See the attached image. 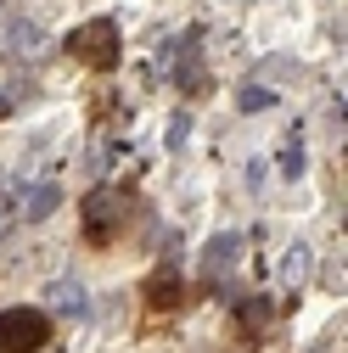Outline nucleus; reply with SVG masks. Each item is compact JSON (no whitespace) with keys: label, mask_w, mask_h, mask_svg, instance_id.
Listing matches in <instances>:
<instances>
[{"label":"nucleus","mask_w":348,"mask_h":353,"mask_svg":"<svg viewBox=\"0 0 348 353\" xmlns=\"http://www.w3.org/2000/svg\"><path fill=\"white\" fill-rule=\"evenodd\" d=\"M118 51H124V39H118V23L113 17H90V23H79L68 34V57L84 62V68H96V73H107L118 62Z\"/></svg>","instance_id":"nucleus-1"},{"label":"nucleus","mask_w":348,"mask_h":353,"mask_svg":"<svg viewBox=\"0 0 348 353\" xmlns=\"http://www.w3.org/2000/svg\"><path fill=\"white\" fill-rule=\"evenodd\" d=\"M17 96H23V84H6V90H0V118H6V112L17 107Z\"/></svg>","instance_id":"nucleus-17"},{"label":"nucleus","mask_w":348,"mask_h":353,"mask_svg":"<svg viewBox=\"0 0 348 353\" xmlns=\"http://www.w3.org/2000/svg\"><path fill=\"white\" fill-rule=\"evenodd\" d=\"M186 135H191V123L174 118V123H168V146H186Z\"/></svg>","instance_id":"nucleus-16"},{"label":"nucleus","mask_w":348,"mask_h":353,"mask_svg":"<svg viewBox=\"0 0 348 353\" xmlns=\"http://www.w3.org/2000/svg\"><path fill=\"white\" fill-rule=\"evenodd\" d=\"M0 6H6V0H0Z\"/></svg>","instance_id":"nucleus-18"},{"label":"nucleus","mask_w":348,"mask_h":353,"mask_svg":"<svg viewBox=\"0 0 348 353\" xmlns=\"http://www.w3.org/2000/svg\"><path fill=\"white\" fill-rule=\"evenodd\" d=\"M39 46V28L34 23H12V51H34Z\"/></svg>","instance_id":"nucleus-14"},{"label":"nucleus","mask_w":348,"mask_h":353,"mask_svg":"<svg viewBox=\"0 0 348 353\" xmlns=\"http://www.w3.org/2000/svg\"><path fill=\"white\" fill-rule=\"evenodd\" d=\"M287 73H298L287 57H264V79H287Z\"/></svg>","instance_id":"nucleus-15"},{"label":"nucleus","mask_w":348,"mask_h":353,"mask_svg":"<svg viewBox=\"0 0 348 353\" xmlns=\"http://www.w3.org/2000/svg\"><path fill=\"white\" fill-rule=\"evenodd\" d=\"M236 258H242V236H236V230H220V236L202 247V292H213L220 275H231Z\"/></svg>","instance_id":"nucleus-5"},{"label":"nucleus","mask_w":348,"mask_h":353,"mask_svg":"<svg viewBox=\"0 0 348 353\" xmlns=\"http://www.w3.org/2000/svg\"><path fill=\"white\" fill-rule=\"evenodd\" d=\"M46 342H51L46 308H6L0 314V353H39Z\"/></svg>","instance_id":"nucleus-2"},{"label":"nucleus","mask_w":348,"mask_h":353,"mask_svg":"<svg viewBox=\"0 0 348 353\" xmlns=\"http://www.w3.org/2000/svg\"><path fill=\"white\" fill-rule=\"evenodd\" d=\"M46 292H51V303H57V308H68V314H79V308H84V286H79L73 275H68V281H51Z\"/></svg>","instance_id":"nucleus-9"},{"label":"nucleus","mask_w":348,"mask_h":353,"mask_svg":"<svg viewBox=\"0 0 348 353\" xmlns=\"http://www.w3.org/2000/svg\"><path fill=\"white\" fill-rule=\"evenodd\" d=\"M57 208H62V185H57V180H39V185H28V191L17 196V219H28V225L51 219Z\"/></svg>","instance_id":"nucleus-6"},{"label":"nucleus","mask_w":348,"mask_h":353,"mask_svg":"<svg viewBox=\"0 0 348 353\" xmlns=\"http://www.w3.org/2000/svg\"><path fill=\"white\" fill-rule=\"evenodd\" d=\"M236 320L253 325V331H258V325H270V303H264V297H247V303L236 308Z\"/></svg>","instance_id":"nucleus-11"},{"label":"nucleus","mask_w":348,"mask_h":353,"mask_svg":"<svg viewBox=\"0 0 348 353\" xmlns=\"http://www.w3.org/2000/svg\"><path fill=\"white\" fill-rule=\"evenodd\" d=\"M281 174H287V180H298V174H303V146H298V141L281 146Z\"/></svg>","instance_id":"nucleus-13"},{"label":"nucleus","mask_w":348,"mask_h":353,"mask_svg":"<svg viewBox=\"0 0 348 353\" xmlns=\"http://www.w3.org/2000/svg\"><path fill=\"white\" fill-rule=\"evenodd\" d=\"M174 84L197 101V96H208V68H202V34H186L180 39V62H174Z\"/></svg>","instance_id":"nucleus-4"},{"label":"nucleus","mask_w":348,"mask_h":353,"mask_svg":"<svg viewBox=\"0 0 348 353\" xmlns=\"http://www.w3.org/2000/svg\"><path fill=\"white\" fill-rule=\"evenodd\" d=\"M146 303H152V308H180V303H186V281L163 263V270L146 281Z\"/></svg>","instance_id":"nucleus-7"},{"label":"nucleus","mask_w":348,"mask_h":353,"mask_svg":"<svg viewBox=\"0 0 348 353\" xmlns=\"http://www.w3.org/2000/svg\"><path fill=\"white\" fill-rule=\"evenodd\" d=\"M276 107V90H264V84H242V112H270Z\"/></svg>","instance_id":"nucleus-10"},{"label":"nucleus","mask_w":348,"mask_h":353,"mask_svg":"<svg viewBox=\"0 0 348 353\" xmlns=\"http://www.w3.org/2000/svg\"><path fill=\"white\" fill-rule=\"evenodd\" d=\"M309 270H315V252L298 241V247H292V252L281 258V286H287V292H298L303 281H309Z\"/></svg>","instance_id":"nucleus-8"},{"label":"nucleus","mask_w":348,"mask_h":353,"mask_svg":"<svg viewBox=\"0 0 348 353\" xmlns=\"http://www.w3.org/2000/svg\"><path fill=\"white\" fill-rule=\"evenodd\" d=\"M118 219H124V191H90L84 196V236H90L96 247L102 241H113V230H118Z\"/></svg>","instance_id":"nucleus-3"},{"label":"nucleus","mask_w":348,"mask_h":353,"mask_svg":"<svg viewBox=\"0 0 348 353\" xmlns=\"http://www.w3.org/2000/svg\"><path fill=\"white\" fill-rule=\"evenodd\" d=\"M12 225H17V191L0 180V241H6V230H12Z\"/></svg>","instance_id":"nucleus-12"}]
</instances>
